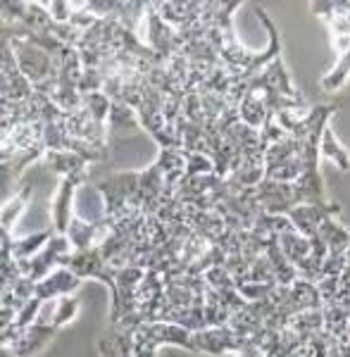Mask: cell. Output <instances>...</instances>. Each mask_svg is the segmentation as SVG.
<instances>
[{
    "label": "cell",
    "mask_w": 350,
    "mask_h": 357,
    "mask_svg": "<svg viewBox=\"0 0 350 357\" xmlns=\"http://www.w3.org/2000/svg\"><path fill=\"white\" fill-rule=\"evenodd\" d=\"M319 148H322V153L326 155V158H331L334 162L341 167V169H348L350 167V158H348V151L346 148H341V143L336 141L334 134H331V129H326L324 126V131H322V138H319Z\"/></svg>",
    "instance_id": "6da1fadb"
}]
</instances>
